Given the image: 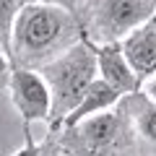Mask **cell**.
Listing matches in <instances>:
<instances>
[{
  "mask_svg": "<svg viewBox=\"0 0 156 156\" xmlns=\"http://www.w3.org/2000/svg\"><path fill=\"white\" fill-rule=\"evenodd\" d=\"M60 156H140L143 146L122 104L50 130L44 140Z\"/></svg>",
  "mask_w": 156,
  "mask_h": 156,
  "instance_id": "obj_2",
  "label": "cell"
},
{
  "mask_svg": "<svg viewBox=\"0 0 156 156\" xmlns=\"http://www.w3.org/2000/svg\"><path fill=\"white\" fill-rule=\"evenodd\" d=\"M11 70H13L11 57H8L3 50H0V86H3V83H8V76H11Z\"/></svg>",
  "mask_w": 156,
  "mask_h": 156,
  "instance_id": "obj_12",
  "label": "cell"
},
{
  "mask_svg": "<svg viewBox=\"0 0 156 156\" xmlns=\"http://www.w3.org/2000/svg\"><path fill=\"white\" fill-rule=\"evenodd\" d=\"M120 47H122L133 73L138 76L140 86L151 76H156V13L140 26H135L130 34H125L120 39Z\"/></svg>",
  "mask_w": 156,
  "mask_h": 156,
  "instance_id": "obj_6",
  "label": "cell"
},
{
  "mask_svg": "<svg viewBox=\"0 0 156 156\" xmlns=\"http://www.w3.org/2000/svg\"><path fill=\"white\" fill-rule=\"evenodd\" d=\"M39 73H42L52 96L50 130H55L62 125V120L70 115L73 107L81 101L86 89L99 78V73H96V44L83 37L81 42L68 47L62 55H57L55 60L44 62L39 68Z\"/></svg>",
  "mask_w": 156,
  "mask_h": 156,
  "instance_id": "obj_3",
  "label": "cell"
},
{
  "mask_svg": "<svg viewBox=\"0 0 156 156\" xmlns=\"http://www.w3.org/2000/svg\"><path fill=\"white\" fill-rule=\"evenodd\" d=\"M140 89H143V91H146V94H148V96H151V99H154V101H156V76H151V78H148V81H146V83H143V86H140Z\"/></svg>",
  "mask_w": 156,
  "mask_h": 156,
  "instance_id": "obj_13",
  "label": "cell"
},
{
  "mask_svg": "<svg viewBox=\"0 0 156 156\" xmlns=\"http://www.w3.org/2000/svg\"><path fill=\"white\" fill-rule=\"evenodd\" d=\"M96 73H99V78H104L109 86H115L122 96L140 89V81L133 73V68H130V62H128V57H125L120 42L96 44Z\"/></svg>",
  "mask_w": 156,
  "mask_h": 156,
  "instance_id": "obj_7",
  "label": "cell"
},
{
  "mask_svg": "<svg viewBox=\"0 0 156 156\" xmlns=\"http://www.w3.org/2000/svg\"><path fill=\"white\" fill-rule=\"evenodd\" d=\"M21 0H0V50L11 57V39H13V26H16Z\"/></svg>",
  "mask_w": 156,
  "mask_h": 156,
  "instance_id": "obj_10",
  "label": "cell"
},
{
  "mask_svg": "<svg viewBox=\"0 0 156 156\" xmlns=\"http://www.w3.org/2000/svg\"><path fill=\"white\" fill-rule=\"evenodd\" d=\"M21 3H29V0H21Z\"/></svg>",
  "mask_w": 156,
  "mask_h": 156,
  "instance_id": "obj_16",
  "label": "cell"
},
{
  "mask_svg": "<svg viewBox=\"0 0 156 156\" xmlns=\"http://www.w3.org/2000/svg\"><path fill=\"white\" fill-rule=\"evenodd\" d=\"M120 104L128 112L130 122H133L135 133L140 138V146H154L156 148V101L143 89H138L133 94H125L120 99Z\"/></svg>",
  "mask_w": 156,
  "mask_h": 156,
  "instance_id": "obj_8",
  "label": "cell"
},
{
  "mask_svg": "<svg viewBox=\"0 0 156 156\" xmlns=\"http://www.w3.org/2000/svg\"><path fill=\"white\" fill-rule=\"evenodd\" d=\"M8 94L16 107L18 117L23 120V125L34 122H50L52 112V96L47 89L44 78L39 70L31 68H13L8 76Z\"/></svg>",
  "mask_w": 156,
  "mask_h": 156,
  "instance_id": "obj_5",
  "label": "cell"
},
{
  "mask_svg": "<svg viewBox=\"0 0 156 156\" xmlns=\"http://www.w3.org/2000/svg\"><path fill=\"white\" fill-rule=\"evenodd\" d=\"M120 99H122V94H120L115 86H109L104 78H96L94 83L86 89V94L81 96V101L70 109V115L62 120V125H76V122H81V120H86V117H94V115H99V112H107V109H112V107L120 104Z\"/></svg>",
  "mask_w": 156,
  "mask_h": 156,
  "instance_id": "obj_9",
  "label": "cell"
},
{
  "mask_svg": "<svg viewBox=\"0 0 156 156\" xmlns=\"http://www.w3.org/2000/svg\"><path fill=\"white\" fill-rule=\"evenodd\" d=\"M42 3H57V5H65V8H70V11L78 13V3L76 0H42Z\"/></svg>",
  "mask_w": 156,
  "mask_h": 156,
  "instance_id": "obj_14",
  "label": "cell"
},
{
  "mask_svg": "<svg viewBox=\"0 0 156 156\" xmlns=\"http://www.w3.org/2000/svg\"><path fill=\"white\" fill-rule=\"evenodd\" d=\"M83 39V26L76 11L57 3L29 0L18 11L11 39V62L13 68L39 70L44 62Z\"/></svg>",
  "mask_w": 156,
  "mask_h": 156,
  "instance_id": "obj_1",
  "label": "cell"
},
{
  "mask_svg": "<svg viewBox=\"0 0 156 156\" xmlns=\"http://www.w3.org/2000/svg\"><path fill=\"white\" fill-rule=\"evenodd\" d=\"M156 13V0H83L78 18L83 37L94 44L120 42Z\"/></svg>",
  "mask_w": 156,
  "mask_h": 156,
  "instance_id": "obj_4",
  "label": "cell"
},
{
  "mask_svg": "<svg viewBox=\"0 0 156 156\" xmlns=\"http://www.w3.org/2000/svg\"><path fill=\"white\" fill-rule=\"evenodd\" d=\"M42 143H37L31 135V125H23V148H18L13 156H42Z\"/></svg>",
  "mask_w": 156,
  "mask_h": 156,
  "instance_id": "obj_11",
  "label": "cell"
},
{
  "mask_svg": "<svg viewBox=\"0 0 156 156\" xmlns=\"http://www.w3.org/2000/svg\"><path fill=\"white\" fill-rule=\"evenodd\" d=\"M42 148H44V151H42V156H60V154H57L55 148H50V146H47V143L42 146Z\"/></svg>",
  "mask_w": 156,
  "mask_h": 156,
  "instance_id": "obj_15",
  "label": "cell"
}]
</instances>
